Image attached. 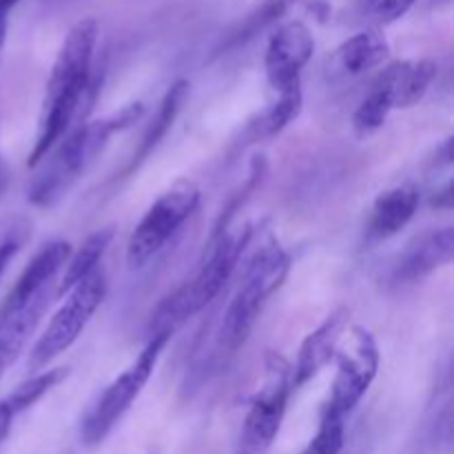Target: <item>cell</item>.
<instances>
[{
    "instance_id": "8",
    "label": "cell",
    "mask_w": 454,
    "mask_h": 454,
    "mask_svg": "<svg viewBox=\"0 0 454 454\" xmlns=\"http://www.w3.org/2000/svg\"><path fill=\"white\" fill-rule=\"evenodd\" d=\"M105 295L106 278L100 269L67 293L65 301H62L60 309L51 317L47 331L40 335V340L31 348V371H43V368H47L53 359L67 353L80 340V335L89 326L96 310L100 309Z\"/></svg>"
},
{
    "instance_id": "19",
    "label": "cell",
    "mask_w": 454,
    "mask_h": 454,
    "mask_svg": "<svg viewBox=\"0 0 454 454\" xmlns=\"http://www.w3.org/2000/svg\"><path fill=\"white\" fill-rule=\"evenodd\" d=\"M186 96H189V82H186V80H177V82H173L171 89L164 93L162 102H160L158 118L153 120V124L149 127V131H146L145 137H142L140 146H137V153H133V160L129 162V171H133V168H136L137 164H140L142 160H145L146 155L155 149V146H158V142L162 140L164 133L168 131V127L173 124L176 115L180 114Z\"/></svg>"
},
{
    "instance_id": "12",
    "label": "cell",
    "mask_w": 454,
    "mask_h": 454,
    "mask_svg": "<svg viewBox=\"0 0 454 454\" xmlns=\"http://www.w3.org/2000/svg\"><path fill=\"white\" fill-rule=\"evenodd\" d=\"M49 288L35 293H20L13 288L9 291L0 309V377L20 357L29 337L38 328L49 306Z\"/></svg>"
},
{
    "instance_id": "5",
    "label": "cell",
    "mask_w": 454,
    "mask_h": 454,
    "mask_svg": "<svg viewBox=\"0 0 454 454\" xmlns=\"http://www.w3.org/2000/svg\"><path fill=\"white\" fill-rule=\"evenodd\" d=\"M171 340L167 333H153L142 353L131 362L127 371L120 372L105 388V393L96 399L80 424V439L87 448H96L111 434V430L122 421L129 408L133 406L145 386L149 384L164 346Z\"/></svg>"
},
{
    "instance_id": "3",
    "label": "cell",
    "mask_w": 454,
    "mask_h": 454,
    "mask_svg": "<svg viewBox=\"0 0 454 454\" xmlns=\"http://www.w3.org/2000/svg\"><path fill=\"white\" fill-rule=\"evenodd\" d=\"M291 270V257L275 239L262 244L244 269L242 282L231 297L222 317L217 346L222 353L235 355L251 337L262 310L282 288Z\"/></svg>"
},
{
    "instance_id": "9",
    "label": "cell",
    "mask_w": 454,
    "mask_h": 454,
    "mask_svg": "<svg viewBox=\"0 0 454 454\" xmlns=\"http://www.w3.org/2000/svg\"><path fill=\"white\" fill-rule=\"evenodd\" d=\"M335 359L337 375L333 381L331 397L322 411L346 419V415H350L368 393L380 371V348L372 333L364 326H353L346 331Z\"/></svg>"
},
{
    "instance_id": "15",
    "label": "cell",
    "mask_w": 454,
    "mask_h": 454,
    "mask_svg": "<svg viewBox=\"0 0 454 454\" xmlns=\"http://www.w3.org/2000/svg\"><path fill=\"white\" fill-rule=\"evenodd\" d=\"M419 189L411 182L384 191L372 204V215L368 222V235L372 239H388L397 235L419 208Z\"/></svg>"
},
{
    "instance_id": "2",
    "label": "cell",
    "mask_w": 454,
    "mask_h": 454,
    "mask_svg": "<svg viewBox=\"0 0 454 454\" xmlns=\"http://www.w3.org/2000/svg\"><path fill=\"white\" fill-rule=\"evenodd\" d=\"M142 111H145V106L140 102H133V105H127L115 114L106 115V118L80 124L75 131L62 137L58 142V149L49 158L43 176L35 177L34 184H31V204H35V207L56 204L71 189V184L87 171L89 164L105 151V146L109 145V137L140 120Z\"/></svg>"
},
{
    "instance_id": "23",
    "label": "cell",
    "mask_w": 454,
    "mask_h": 454,
    "mask_svg": "<svg viewBox=\"0 0 454 454\" xmlns=\"http://www.w3.org/2000/svg\"><path fill=\"white\" fill-rule=\"evenodd\" d=\"M417 0H359V12L372 25H390L412 9Z\"/></svg>"
},
{
    "instance_id": "4",
    "label": "cell",
    "mask_w": 454,
    "mask_h": 454,
    "mask_svg": "<svg viewBox=\"0 0 454 454\" xmlns=\"http://www.w3.org/2000/svg\"><path fill=\"white\" fill-rule=\"evenodd\" d=\"M248 242H251V229H242L238 233L217 231L211 251H208L207 260L202 262L198 273L158 306L153 322H151L153 333L173 335L186 319L207 309V304H211L220 295L224 284L238 269L239 257H242Z\"/></svg>"
},
{
    "instance_id": "21",
    "label": "cell",
    "mask_w": 454,
    "mask_h": 454,
    "mask_svg": "<svg viewBox=\"0 0 454 454\" xmlns=\"http://www.w3.org/2000/svg\"><path fill=\"white\" fill-rule=\"evenodd\" d=\"M341 448H344V419L322 411L317 433L301 454H340Z\"/></svg>"
},
{
    "instance_id": "16",
    "label": "cell",
    "mask_w": 454,
    "mask_h": 454,
    "mask_svg": "<svg viewBox=\"0 0 454 454\" xmlns=\"http://www.w3.org/2000/svg\"><path fill=\"white\" fill-rule=\"evenodd\" d=\"M388 56V40L377 27H372L344 40L333 56V67L344 75H362L384 65Z\"/></svg>"
},
{
    "instance_id": "22",
    "label": "cell",
    "mask_w": 454,
    "mask_h": 454,
    "mask_svg": "<svg viewBox=\"0 0 454 454\" xmlns=\"http://www.w3.org/2000/svg\"><path fill=\"white\" fill-rule=\"evenodd\" d=\"M295 3H300V0H262L255 7V12L244 20L242 27H239L238 35H235V43L251 38L257 31L264 29L266 25H273V22L279 20V18H282Z\"/></svg>"
},
{
    "instance_id": "11",
    "label": "cell",
    "mask_w": 454,
    "mask_h": 454,
    "mask_svg": "<svg viewBox=\"0 0 454 454\" xmlns=\"http://www.w3.org/2000/svg\"><path fill=\"white\" fill-rule=\"evenodd\" d=\"M313 53V31L304 22H284L270 34L264 53V69L275 96L301 91V71Z\"/></svg>"
},
{
    "instance_id": "13",
    "label": "cell",
    "mask_w": 454,
    "mask_h": 454,
    "mask_svg": "<svg viewBox=\"0 0 454 454\" xmlns=\"http://www.w3.org/2000/svg\"><path fill=\"white\" fill-rule=\"evenodd\" d=\"M350 313L346 309H337L335 313L328 315L313 333L300 346L295 368H291L293 388H301L309 381H313L328 364L335 359L340 341L344 333L348 331Z\"/></svg>"
},
{
    "instance_id": "17",
    "label": "cell",
    "mask_w": 454,
    "mask_h": 454,
    "mask_svg": "<svg viewBox=\"0 0 454 454\" xmlns=\"http://www.w3.org/2000/svg\"><path fill=\"white\" fill-rule=\"evenodd\" d=\"M67 377V368H49V371L38 372L31 380L22 381L13 393L0 402V443L7 437L9 428H12L13 419L29 411L35 402L44 397L51 388H56L62 380Z\"/></svg>"
},
{
    "instance_id": "6",
    "label": "cell",
    "mask_w": 454,
    "mask_h": 454,
    "mask_svg": "<svg viewBox=\"0 0 454 454\" xmlns=\"http://www.w3.org/2000/svg\"><path fill=\"white\" fill-rule=\"evenodd\" d=\"M437 75L433 60H399L386 67L372 82L371 93L362 100L353 115V129L359 137L375 133L390 111L411 109L419 105Z\"/></svg>"
},
{
    "instance_id": "14",
    "label": "cell",
    "mask_w": 454,
    "mask_h": 454,
    "mask_svg": "<svg viewBox=\"0 0 454 454\" xmlns=\"http://www.w3.org/2000/svg\"><path fill=\"white\" fill-rule=\"evenodd\" d=\"M454 255V229L430 231L408 244L406 251L397 260L393 269V279L397 284H415L430 275L433 270L450 264Z\"/></svg>"
},
{
    "instance_id": "20",
    "label": "cell",
    "mask_w": 454,
    "mask_h": 454,
    "mask_svg": "<svg viewBox=\"0 0 454 454\" xmlns=\"http://www.w3.org/2000/svg\"><path fill=\"white\" fill-rule=\"evenodd\" d=\"M301 111V91L295 93H282V96H275V100L270 102L269 109L260 115L257 122L251 124L248 129V136L251 140H269L275 137L278 133H282L293 120L300 115Z\"/></svg>"
},
{
    "instance_id": "7",
    "label": "cell",
    "mask_w": 454,
    "mask_h": 454,
    "mask_svg": "<svg viewBox=\"0 0 454 454\" xmlns=\"http://www.w3.org/2000/svg\"><path fill=\"white\" fill-rule=\"evenodd\" d=\"M291 393V364L282 355L269 353L264 359V377L251 399L235 454H269L282 428Z\"/></svg>"
},
{
    "instance_id": "10",
    "label": "cell",
    "mask_w": 454,
    "mask_h": 454,
    "mask_svg": "<svg viewBox=\"0 0 454 454\" xmlns=\"http://www.w3.org/2000/svg\"><path fill=\"white\" fill-rule=\"evenodd\" d=\"M200 204V189L189 180L176 182L164 191L149 211L137 222L127 244V260L131 266H145L153 260L182 224L195 213Z\"/></svg>"
},
{
    "instance_id": "25",
    "label": "cell",
    "mask_w": 454,
    "mask_h": 454,
    "mask_svg": "<svg viewBox=\"0 0 454 454\" xmlns=\"http://www.w3.org/2000/svg\"><path fill=\"white\" fill-rule=\"evenodd\" d=\"M18 247H20V244H18L16 239H7V242L0 244V278H3V273L7 270V266H9V262H12L13 255L18 253Z\"/></svg>"
},
{
    "instance_id": "24",
    "label": "cell",
    "mask_w": 454,
    "mask_h": 454,
    "mask_svg": "<svg viewBox=\"0 0 454 454\" xmlns=\"http://www.w3.org/2000/svg\"><path fill=\"white\" fill-rule=\"evenodd\" d=\"M16 4H18V0H0V56H3L4 43H7L9 16H12V12Z\"/></svg>"
},
{
    "instance_id": "1",
    "label": "cell",
    "mask_w": 454,
    "mask_h": 454,
    "mask_svg": "<svg viewBox=\"0 0 454 454\" xmlns=\"http://www.w3.org/2000/svg\"><path fill=\"white\" fill-rule=\"evenodd\" d=\"M98 43V22L93 18H82L75 22L65 35L51 67V75L44 93L43 114L38 122L34 149H31L29 167H38L53 151V146L67 136L71 122L80 114V105L91 89L93 53Z\"/></svg>"
},
{
    "instance_id": "18",
    "label": "cell",
    "mask_w": 454,
    "mask_h": 454,
    "mask_svg": "<svg viewBox=\"0 0 454 454\" xmlns=\"http://www.w3.org/2000/svg\"><path fill=\"white\" fill-rule=\"evenodd\" d=\"M111 239H114V231L111 229H98L96 233L89 235L80 248L75 253H71L69 260H67V269L62 273L60 282H58L56 295H67L74 286H78L82 279H87L89 275L96 273L98 264H100L102 255L109 248Z\"/></svg>"
}]
</instances>
